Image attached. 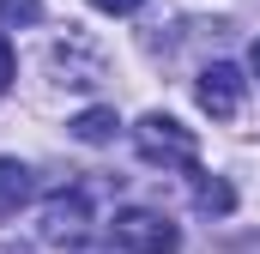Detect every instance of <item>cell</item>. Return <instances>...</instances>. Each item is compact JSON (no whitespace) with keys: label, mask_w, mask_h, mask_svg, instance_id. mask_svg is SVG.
Listing matches in <instances>:
<instances>
[{"label":"cell","mask_w":260,"mask_h":254,"mask_svg":"<svg viewBox=\"0 0 260 254\" xmlns=\"http://www.w3.org/2000/svg\"><path fill=\"white\" fill-rule=\"evenodd\" d=\"M115 242L127 254H176L182 248V230L164 218V212H145V206H127L115 218Z\"/></svg>","instance_id":"obj_2"},{"label":"cell","mask_w":260,"mask_h":254,"mask_svg":"<svg viewBox=\"0 0 260 254\" xmlns=\"http://www.w3.org/2000/svg\"><path fill=\"white\" fill-rule=\"evenodd\" d=\"M133 145H139V157H145V164H170V170H194V164H200V139L176 121V115H157V109H151V115H139Z\"/></svg>","instance_id":"obj_1"},{"label":"cell","mask_w":260,"mask_h":254,"mask_svg":"<svg viewBox=\"0 0 260 254\" xmlns=\"http://www.w3.org/2000/svg\"><path fill=\"white\" fill-rule=\"evenodd\" d=\"M115 109H85V115H79V121H73V133H79V139H85V145H103V139H115Z\"/></svg>","instance_id":"obj_7"},{"label":"cell","mask_w":260,"mask_h":254,"mask_svg":"<svg viewBox=\"0 0 260 254\" xmlns=\"http://www.w3.org/2000/svg\"><path fill=\"white\" fill-rule=\"evenodd\" d=\"M30 194H37V182H30V164L0 157V218H18V212L30 206Z\"/></svg>","instance_id":"obj_5"},{"label":"cell","mask_w":260,"mask_h":254,"mask_svg":"<svg viewBox=\"0 0 260 254\" xmlns=\"http://www.w3.org/2000/svg\"><path fill=\"white\" fill-rule=\"evenodd\" d=\"M12 85V43H6V30H0V91Z\"/></svg>","instance_id":"obj_10"},{"label":"cell","mask_w":260,"mask_h":254,"mask_svg":"<svg viewBox=\"0 0 260 254\" xmlns=\"http://www.w3.org/2000/svg\"><path fill=\"white\" fill-rule=\"evenodd\" d=\"M194 206L224 218V212H236V188H230L224 176H200V182H194Z\"/></svg>","instance_id":"obj_6"},{"label":"cell","mask_w":260,"mask_h":254,"mask_svg":"<svg viewBox=\"0 0 260 254\" xmlns=\"http://www.w3.org/2000/svg\"><path fill=\"white\" fill-rule=\"evenodd\" d=\"M85 194H61V200H49V212H43V236L49 242H73V236H85Z\"/></svg>","instance_id":"obj_4"},{"label":"cell","mask_w":260,"mask_h":254,"mask_svg":"<svg viewBox=\"0 0 260 254\" xmlns=\"http://www.w3.org/2000/svg\"><path fill=\"white\" fill-rule=\"evenodd\" d=\"M91 6H97V12H109V18H127V12L145 6V0H91Z\"/></svg>","instance_id":"obj_9"},{"label":"cell","mask_w":260,"mask_h":254,"mask_svg":"<svg viewBox=\"0 0 260 254\" xmlns=\"http://www.w3.org/2000/svg\"><path fill=\"white\" fill-rule=\"evenodd\" d=\"M0 254H30V248H0Z\"/></svg>","instance_id":"obj_12"},{"label":"cell","mask_w":260,"mask_h":254,"mask_svg":"<svg viewBox=\"0 0 260 254\" xmlns=\"http://www.w3.org/2000/svg\"><path fill=\"white\" fill-rule=\"evenodd\" d=\"M0 18L6 24H37L43 18V0H0Z\"/></svg>","instance_id":"obj_8"},{"label":"cell","mask_w":260,"mask_h":254,"mask_svg":"<svg viewBox=\"0 0 260 254\" xmlns=\"http://www.w3.org/2000/svg\"><path fill=\"white\" fill-rule=\"evenodd\" d=\"M194 97H200V109H206L212 121H230V115L242 109V73H236L230 61H212L206 73H200Z\"/></svg>","instance_id":"obj_3"},{"label":"cell","mask_w":260,"mask_h":254,"mask_svg":"<svg viewBox=\"0 0 260 254\" xmlns=\"http://www.w3.org/2000/svg\"><path fill=\"white\" fill-rule=\"evenodd\" d=\"M248 67H254V79H260V43H254V49H248Z\"/></svg>","instance_id":"obj_11"}]
</instances>
